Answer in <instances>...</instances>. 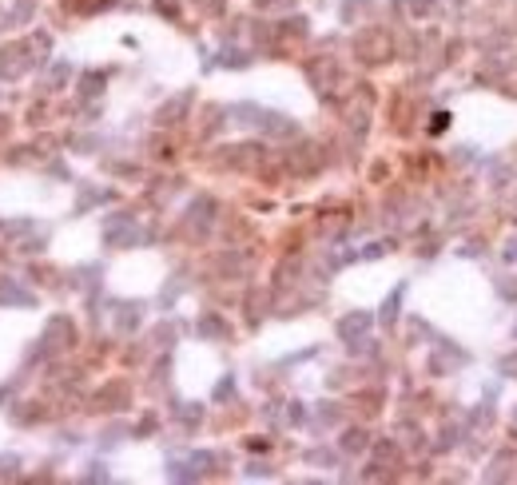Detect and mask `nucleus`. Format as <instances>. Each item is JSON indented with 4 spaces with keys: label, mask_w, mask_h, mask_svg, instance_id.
I'll return each instance as SVG.
<instances>
[{
    "label": "nucleus",
    "mask_w": 517,
    "mask_h": 485,
    "mask_svg": "<svg viewBox=\"0 0 517 485\" xmlns=\"http://www.w3.org/2000/svg\"><path fill=\"white\" fill-rule=\"evenodd\" d=\"M446 123H450V116L438 112V116H434V123H430V131H446Z\"/></svg>",
    "instance_id": "nucleus-7"
},
{
    "label": "nucleus",
    "mask_w": 517,
    "mask_h": 485,
    "mask_svg": "<svg viewBox=\"0 0 517 485\" xmlns=\"http://www.w3.org/2000/svg\"><path fill=\"white\" fill-rule=\"evenodd\" d=\"M498 290H501V299L517 302V279H506V282H498Z\"/></svg>",
    "instance_id": "nucleus-4"
},
{
    "label": "nucleus",
    "mask_w": 517,
    "mask_h": 485,
    "mask_svg": "<svg viewBox=\"0 0 517 485\" xmlns=\"http://www.w3.org/2000/svg\"><path fill=\"white\" fill-rule=\"evenodd\" d=\"M506 259H509V262H517V239H509V242H506Z\"/></svg>",
    "instance_id": "nucleus-9"
},
{
    "label": "nucleus",
    "mask_w": 517,
    "mask_h": 485,
    "mask_svg": "<svg viewBox=\"0 0 517 485\" xmlns=\"http://www.w3.org/2000/svg\"><path fill=\"white\" fill-rule=\"evenodd\" d=\"M199 330H207V335H227V327H223L219 318H204V327Z\"/></svg>",
    "instance_id": "nucleus-5"
},
{
    "label": "nucleus",
    "mask_w": 517,
    "mask_h": 485,
    "mask_svg": "<svg viewBox=\"0 0 517 485\" xmlns=\"http://www.w3.org/2000/svg\"><path fill=\"white\" fill-rule=\"evenodd\" d=\"M362 446H366V434H358V429L346 434V449H362Z\"/></svg>",
    "instance_id": "nucleus-6"
},
{
    "label": "nucleus",
    "mask_w": 517,
    "mask_h": 485,
    "mask_svg": "<svg viewBox=\"0 0 517 485\" xmlns=\"http://www.w3.org/2000/svg\"><path fill=\"white\" fill-rule=\"evenodd\" d=\"M513 338H517V327H513Z\"/></svg>",
    "instance_id": "nucleus-10"
},
{
    "label": "nucleus",
    "mask_w": 517,
    "mask_h": 485,
    "mask_svg": "<svg viewBox=\"0 0 517 485\" xmlns=\"http://www.w3.org/2000/svg\"><path fill=\"white\" fill-rule=\"evenodd\" d=\"M402 295H406V287H398L394 295H390V299H386V307H382V322H386V327H390V322H394V318H398V302H402Z\"/></svg>",
    "instance_id": "nucleus-2"
},
{
    "label": "nucleus",
    "mask_w": 517,
    "mask_h": 485,
    "mask_svg": "<svg viewBox=\"0 0 517 485\" xmlns=\"http://www.w3.org/2000/svg\"><path fill=\"white\" fill-rule=\"evenodd\" d=\"M235 390V382H231V378H223V386H219V390H215V398H227V394H231Z\"/></svg>",
    "instance_id": "nucleus-8"
},
{
    "label": "nucleus",
    "mask_w": 517,
    "mask_h": 485,
    "mask_svg": "<svg viewBox=\"0 0 517 485\" xmlns=\"http://www.w3.org/2000/svg\"><path fill=\"white\" fill-rule=\"evenodd\" d=\"M498 374H513V378H517V354L498 358Z\"/></svg>",
    "instance_id": "nucleus-3"
},
{
    "label": "nucleus",
    "mask_w": 517,
    "mask_h": 485,
    "mask_svg": "<svg viewBox=\"0 0 517 485\" xmlns=\"http://www.w3.org/2000/svg\"><path fill=\"white\" fill-rule=\"evenodd\" d=\"M374 327V315H366V310H358V315H346L338 322V335H342V342H358L366 330Z\"/></svg>",
    "instance_id": "nucleus-1"
}]
</instances>
